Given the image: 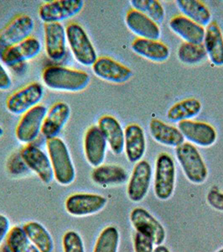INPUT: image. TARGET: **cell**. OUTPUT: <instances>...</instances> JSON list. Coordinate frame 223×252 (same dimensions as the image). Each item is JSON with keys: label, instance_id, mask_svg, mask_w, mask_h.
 I'll return each mask as SVG.
<instances>
[{"label": "cell", "instance_id": "6da1fadb", "mask_svg": "<svg viewBox=\"0 0 223 252\" xmlns=\"http://www.w3.org/2000/svg\"><path fill=\"white\" fill-rule=\"evenodd\" d=\"M46 87L61 92L78 93L88 87L91 78L88 73L65 66H51L42 72Z\"/></svg>", "mask_w": 223, "mask_h": 252}, {"label": "cell", "instance_id": "7a4b0ae2", "mask_svg": "<svg viewBox=\"0 0 223 252\" xmlns=\"http://www.w3.org/2000/svg\"><path fill=\"white\" fill-rule=\"evenodd\" d=\"M46 144L55 179L62 186L71 185L76 178V170L67 146L58 137L47 140Z\"/></svg>", "mask_w": 223, "mask_h": 252}, {"label": "cell", "instance_id": "3957f363", "mask_svg": "<svg viewBox=\"0 0 223 252\" xmlns=\"http://www.w3.org/2000/svg\"><path fill=\"white\" fill-rule=\"evenodd\" d=\"M175 156L184 174L191 183L201 184L206 182L208 170L203 158L194 145L184 142L175 148Z\"/></svg>", "mask_w": 223, "mask_h": 252}, {"label": "cell", "instance_id": "277c9868", "mask_svg": "<svg viewBox=\"0 0 223 252\" xmlns=\"http://www.w3.org/2000/svg\"><path fill=\"white\" fill-rule=\"evenodd\" d=\"M176 180V168L173 158L167 153H161L155 161L154 190L156 198L168 200L174 193Z\"/></svg>", "mask_w": 223, "mask_h": 252}, {"label": "cell", "instance_id": "5b68a950", "mask_svg": "<svg viewBox=\"0 0 223 252\" xmlns=\"http://www.w3.org/2000/svg\"><path fill=\"white\" fill-rule=\"evenodd\" d=\"M66 40L75 59L83 66H93L97 55L86 32L78 23L66 26Z\"/></svg>", "mask_w": 223, "mask_h": 252}, {"label": "cell", "instance_id": "8992f818", "mask_svg": "<svg viewBox=\"0 0 223 252\" xmlns=\"http://www.w3.org/2000/svg\"><path fill=\"white\" fill-rule=\"evenodd\" d=\"M43 97V87L40 83L34 82L9 95L6 100V107L13 115H24L39 105Z\"/></svg>", "mask_w": 223, "mask_h": 252}, {"label": "cell", "instance_id": "52a82bcc", "mask_svg": "<svg viewBox=\"0 0 223 252\" xmlns=\"http://www.w3.org/2000/svg\"><path fill=\"white\" fill-rule=\"evenodd\" d=\"M108 204L104 196L96 193L79 192L66 198L65 208L69 215L75 217H85L101 212Z\"/></svg>", "mask_w": 223, "mask_h": 252}, {"label": "cell", "instance_id": "ba28073f", "mask_svg": "<svg viewBox=\"0 0 223 252\" xmlns=\"http://www.w3.org/2000/svg\"><path fill=\"white\" fill-rule=\"evenodd\" d=\"M47 112L45 105L39 104L24 114L15 129L18 141L26 145L33 143L41 133Z\"/></svg>", "mask_w": 223, "mask_h": 252}, {"label": "cell", "instance_id": "9c48e42d", "mask_svg": "<svg viewBox=\"0 0 223 252\" xmlns=\"http://www.w3.org/2000/svg\"><path fill=\"white\" fill-rule=\"evenodd\" d=\"M130 222L136 232L150 239L155 245H163L166 241V229L157 219L143 208H135L130 213Z\"/></svg>", "mask_w": 223, "mask_h": 252}, {"label": "cell", "instance_id": "30bf717a", "mask_svg": "<svg viewBox=\"0 0 223 252\" xmlns=\"http://www.w3.org/2000/svg\"><path fill=\"white\" fill-rule=\"evenodd\" d=\"M83 7V0H56L40 6L39 15L44 23H60L78 15Z\"/></svg>", "mask_w": 223, "mask_h": 252}, {"label": "cell", "instance_id": "8fae6325", "mask_svg": "<svg viewBox=\"0 0 223 252\" xmlns=\"http://www.w3.org/2000/svg\"><path fill=\"white\" fill-rule=\"evenodd\" d=\"M34 21L29 15H20L14 18L0 31V50H5L30 37Z\"/></svg>", "mask_w": 223, "mask_h": 252}, {"label": "cell", "instance_id": "7c38bea8", "mask_svg": "<svg viewBox=\"0 0 223 252\" xmlns=\"http://www.w3.org/2000/svg\"><path fill=\"white\" fill-rule=\"evenodd\" d=\"M21 157L29 170L37 174L44 184H50L54 180V172L50 158L39 147L29 144L20 151Z\"/></svg>", "mask_w": 223, "mask_h": 252}, {"label": "cell", "instance_id": "4fadbf2b", "mask_svg": "<svg viewBox=\"0 0 223 252\" xmlns=\"http://www.w3.org/2000/svg\"><path fill=\"white\" fill-rule=\"evenodd\" d=\"M178 129L189 143L201 147H209L217 141L218 133L208 123L200 121H184L178 123Z\"/></svg>", "mask_w": 223, "mask_h": 252}, {"label": "cell", "instance_id": "5bb4252c", "mask_svg": "<svg viewBox=\"0 0 223 252\" xmlns=\"http://www.w3.org/2000/svg\"><path fill=\"white\" fill-rule=\"evenodd\" d=\"M151 178L150 164L147 160H139L133 170L127 188V194L132 202L139 203L145 198L149 192Z\"/></svg>", "mask_w": 223, "mask_h": 252}, {"label": "cell", "instance_id": "9a60e30c", "mask_svg": "<svg viewBox=\"0 0 223 252\" xmlns=\"http://www.w3.org/2000/svg\"><path fill=\"white\" fill-rule=\"evenodd\" d=\"M92 70L97 78L116 84L127 83L133 76L131 69L108 57L97 58Z\"/></svg>", "mask_w": 223, "mask_h": 252}, {"label": "cell", "instance_id": "2e32d148", "mask_svg": "<svg viewBox=\"0 0 223 252\" xmlns=\"http://www.w3.org/2000/svg\"><path fill=\"white\" fill-rule=\"evenodd\" d=\"M41 52L40 40L30 36L22 42L3 50L0 58L7 66H15L24 62L36 58Z\"/></svg>", "mask_w": 223, "mask_h": 252}, {"label": "cell", "instance_id": "e0dca14e", "mask_svg": "<svg viewBox=\"0 0 223 252\" xmlns=\"http://www.w3.org/2000/svg\"><path fill=\"white\" fill-rule=\"evenodd\" d=\"M46 54L53 61L63 59L66 53V32L60 23L44 24Z\"/></svg>", "mask_w": 223, "mask_h": 252}, {"label": "cell", "instance_id": "ac0fdd59", "mask_svg": "<svg viewBox=\"0 0 223 252\" xmlns=\"http://www.w3.org/2000/svg\"><path fill=\"white\" fill-rule=\"evenodd\" d=\"M106 139L97 126H91L84 139V152L86 160L94 167L103 165L107 152Z\"/></svg>", "mask_w": 223, "mask_h": 252}, {"label": "cell", "instance_id": "d6986e66", "mask_svg": "<svg viewBox=\"0 0 223 252\" xmlns=\"http://www.w3.org/2000/svg\"><path fill=\"white\" fill-rule=\"evenodd\" d=\"M71 116V109L64 102H58L49 109L44 120L41 134L46 140L57 137Z\"/></svg>", "mask_w": 223, "mask_h": 252}, {"label": "cell", "instance_id": "ffe728a7", "mask_svg": "<svg viewBox=\"0 0 223 252\" xmlns=\"http://www.w3.org/2000/svg\"><path fill=\"white\" fill-rule=\"evenodd\" d=\"M125 22L134 34L147 40H159L161 35L160 27L148 16L135 9L127 13Z\"/></svg>", "mask_w": 223, "mask_h": 252}, {"label": "cell", "instance_id": "44dd1931", "mask_svg": "<svg viewBox=\"0 0 223 252\" xmlns=\"http://www.w3.org/2000/svg\"><path fill=\"white\" fill-rule=\"evenodd\" d=\"M124 150L128 160L137 163L145 153L146 140L143 129L137 124H131L124 130Z\"/></svg>", "mask_w": 223, "mask_h": 252}, {"label": "cell", "instance_id": "7402d4cb", "mask_svg": "<svg viewBox=\"0 0 223 252\" xmlns=\"http://www.w3.org/2000/svg\"><path fill=\"white\" fill-rule=\"evenodd\" d=\"M169 26L172 32L179 35L185 42L192 44L203 43L206 30L203 26L195 23L194 21L185 17L184 15H177L169 20Z\"/></svg>", "mask_w": 223, "mask_h": 252}, {"label": "cell", "instance_id": "603a6c76", "mask_svg": "<svg viewBox=\"0 0 223 252\" xmlns=\"http://www.w3.org/2000/svg\"><path fill=\"white\" fill-rule=\"evenodd\" d=\"M98 128L106 139L115 155H121L124 150V130L120 123L111 115H104L98 121Z\"/></svg>", "mask_w": 223, "mask_h": 252}, {"label": "cell", "instance_id": "cb8c5ba5", "mask_svg": "<svg viewBox=\"0 0 223 252\" xmlns=\"http://www.w3.org/2000/svg\"><path fill=\"white\" fill-rule=\"evenodd\" d=\"M136 54L155 63H163L169 58V49L166 44L159 40L136 38L131 45Z\"/></svg>", "mask_w": 223, "mask_h": 252}, {"label": "cell", "instance_id": "d4e9b609", "mask_svg": "<svg viewBox=\"0 0 223 252\" xmlns=\"http://www.w3.org/2000/svg\"><path fill=\"white\" fill-rule=\"evenodd\" d=\"M203 46L206 54L214 66H223V34L216 21L206 26Z\"/></svg>", "mask_w": 223, "mask_h": 252}, {"label": "cell", "instance_id": "484cf974", "mask_svg": "<svg viewBox=\"0 0 223 252\" xmlns=\"http://www.w3.org/2000/svg\"><path fill=\"white\" fill-rule=\"evenodd\" d=\"M149 131L154 140L164 146L176 148L185 141L183 135L178 128L158 119H153L150 121Z\"/></svg>", "mask_w": 223, "mask_h": 252}, {"label": "cell", "instance_id": "4316f807", "mask_svg": "<svg viewBox=\"0 0 223 252\" xmlns=\"http://www.w3.org/2000/svg\"><path fill=\"white\" fill-rule=\"evenodd\" d=\"M92 179L100 186H112L125 184L129 179V173L123 166L116 164H104L95 167Z\"/></svg>", "mask_w": 223, "mask_h": 252}, {"label": "cell", "instance_id": "83f0119b", "mask_svg": "<svg viewBox=\"0 0 223 252\" xmlns=\"http://www.w3.org/2000/svg\"><path fill=\"white\" fill-rule=\"evenodd\" d=\"M26 235L40 252H54V240L48 229L37 221H29L23 226Z\"/></svg>", "mask_w": 223, "mask_h": 252}, {"label": "cell", "instance_id": "f1b7e54d", "mask_svg": "<svg viewBox=\"0 0 223 252\" xmlns=\"http://www.w3.org/2000/svg\"><path fill=\"white\" fill-rule=\"evenodd\" d=\"M176 5L184 16L201 26L211 23L212 14L202 2L198 0H177Z\"/></svg>", "mask_w": 223, "mask_h": 252}, {"label": "cell", "instance_id": "f546056e", "mask_svg": "<svg viewBox=\"0 0 223 252\" xmlns=\"http://www.w3.org/2000/svg\"><path fill=\"white\" fill-rule=\"evenodd\" d=\"M201 109L202 105L200 101L194 97H190L170 107L167 112V118L172 123H180L197 116Z\"/></svg>", "mask_w": 223, "mask_h": 252}, {"label": "cell", "instance_id": "4dcf8cb0", "mask_svg": "<svg viewBox=\"0 0 223 252\" xmlns=\"http://www.w3.org/2000/svg\"><path fill=\"white\" fill-rule=\"evenodd\" d=\"M120 234L117 227L109 225L101 231L95 242L93 252H117Z\"/></svg>", "mask_w": 223, "mask_h": 252}, {"label": "cell", "instance_id": "1f68e13d", "mask_svg": "<svg viewBox=\"0 0 223 252\" xmlns=\"http://www.w3.org/2000/svg\"><path fill=\"white\" fill-rule=\"evenodd\" d=\"M5 241L10 247L12 252H40L29 241L23 227L19 225L10 229Z\"/></svg>", "mask_w": 223, "mask_h": 252}, {"label": "cell", "instance_id": "d6a6232c", "mask_svg": "<svg viewBox=\"0 0 223 252\" xmlns=\"http://www.w3.org/2000/svg\"><path fill=\"white\" fill-rule=\"evenodd\" d=\"M179 60L186 65H195L201 63L207 57L203 44L183 42L178 49Z\"/></svg>", "mask_w": 223, "mask_h": 252}, {"label": "cell", "instance_id": "836d02e7", "mask_svg": "<svg viewBox=\"0 0 223 252\" xmlns=\"http://www.w3.org/2000/svg\"><path fill=\"white\" fill-rule=\"evenodd\" d=\"M131 5L156 24L162 22L165 18V9L162 4L156 0H132Z\"/></svg>", "mask_w": 223, "mask_h": 252}, {"label": "cell", "instance_id": "e575fe53", "mask_svg": "<svg viewBox=\"0 0 223 252\" xmlns=\"http://www.w3.org/2000/svg\"><path fill=\"white\" fill-rule=\"evenodd\" d=\"M64 252H86L83 238L75 230H68L62 238Z\"/></svg>", "mask_w": 223, "mask_h": 252}, {"label": "cell", "instance_id": "d590c367", "mask_svg": "<svg viewBox=\"0 0 223 252\" xmlns=\"http://www.w3.org/2000/svg\"><path fill=\"white\" fill-rule=\"evenodd\" d=\"M8 169L12 175H16V176L26 174L30 171L21 157L20 152V153H15L12 156V158L9 159V163H8Z\"/></svg>", "mask_w": 223, "mask_h": 252}, {"label": "cell", "instance_id": "8d00e7d4", "mask_svg": "<svg viewBox=\"0 0 223 252\" xmlns=\"http://www.w3.org/2000/svg\"><path fill=\"white\" fill-rule=\"evenodd\" d=\"M133 242L135 252H154L155 251L154 242L140 233L135 232Z\"/></svg>", "mask_w": 223, "mask_h": 252}, {"label": "cell", "instance_id": "74e56055", "mask_svg": "<svg viewBox=\"0 0 223 252\" xmlns=\"http://www.w3.org/2000/svg\"><path fill=\"white\" fill-rule=\"evenodd\" d=\"M206 201L212 208L223 212V192L218 188L215 187L209 190L206 195Z\"/></svg>", "mask_w": 223, "mask_h": 252}, {"label": "cell", "instance_id": "f35d334b", "mask_svg": "<svg viewBox=\"0 0 223 252\" xmlns=\"http://www.w3.org/2000/svg\"><path fill=\"white\" fill-rule=\"evenodd\" d=\"M10 230V222L7 216L0 214V247L4 242Z\"/></svg>", "mask_w": 223, "mask_h": 252}, {"label": "cell", "instance_id": "ab89813d", "mask_svg": "<svg viewBox=\"0 0 223 252\" xmlns=\"http://www.w3.org/2000/svg\"><path fill=\"white\" fill-rule=\"evenodd\" d=\"M12 85V80L9 73L0 63V90H8Z\"/></svg>", "mask_w": 223, "mask_h": 252}, {"label": "cell", "instance_id": "60d3db41", "mask_svg": "<svg viewBox=\"0 0 223 252\" xmlns=\"http://www.w3.org/2000/svg\"><path fill=\"white\" fill-rule=\"evenodd\" d=\"M154 252H170V251H169V248L166 247V246L160 245V246H157L156 248H155Z\"/></svg>", "mask_w": 223, "mask_h": 252}, {"label": "cell", "instance_id": "b9f144b4", "mask_svg": "<svg viewBox=\"0 0 223 252\" xmlns=\"http://www.w3.org/2000/svg\"><path fill=\"white\" fill-rule=\"evenodd\" d=\"M0 252H12L10 247H9V245L6 243V241H4L1 247H0Z\"/></svg>", "mask_w": 223, "mask_h": 252}, {"label": "cell", "instance_id": "7bdbcfd3", "mask_svg": "<svg viewBox=\"0 0 223 252\" xmlns=\"http://www.w3.org/2000/svg\"><path fill=\"white\" fill-rule=\"evenodd\" d=\"M3 135V129H2V127L0 126V138L2 137Z\"/></svg>", "mask_w": 223, "mask_h": 252}, {"label": "cell", "instance_id": "ee69618b", "mask_svg": "<svg viewBox=\"0 0 223 252\" xmlns=\"http://www.w3.org/2000/svg\"><path fill=\"white\" fill-rule=\"evenodd\" d=\"M223 252V248H222V249L218 250V252Z\"/></svg>", "mask_w": 223, "mask_h": 252}]
</instances>
